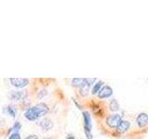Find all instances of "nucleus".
Wrapping results in <instances>:
<instances>
[{
	"label": "nucleus",
	"mask_w": 148,
	"mask_h": 139,
	"mask_svg": "<svg viewBox=\"0 0 148 139\" xmlns=\"http://www.w3.org/2000/svg\"><path fill=\"white\" fill-rule=\"evenodd\" d=\"M48 111L49 108L47 107V105L45 103H39L28 109L24 113V117L28 120L34 122V120H38L39 118L46 115L48 113Z\"/></svg>",
	"instance_id": "nucleus-1"
},
{
	"label": "nucleus",
	"mask_w": 148,
	"mask_h": 139,
	"mask_svg": "<svg viewBox=\"0 0 148 139\" xmlns=\"http://www.w3.org/2000/svg\"><path fill=\"white\" fill-rule=\"evenodd\" d=\"M83 116V122H84V131L85 134L88 139H92V133H91V130H92V122H91V116L88 111H84L82 113Z\"/></svg>",
	"instance_id": "nucleus-2"
},
{
	"label": "nucleus",
	"mask_w": 148,
	"mask_h": 139,
	"mask_svg": "<svg viewBox=\"0 0 148 139\" xmlns=\"http://www.w3.org/2000/svg\"><path fill=\"white\" fill-rule=\"evenodd\" d=\"M122 120V117L120 114H111L106 118V124L110 128H118L119 124Z\"/></svg>",
	"instance_id": "nucleus-3"
},
{
	"label": "nucleus",
	"mask_w": 148,
	"mask_h": 139,
	"mask_svg": "<svg viewBox=\"0 0 148 139\" xmlns=\"http://www.w3.org/2000/svg\"><path fill=\"white\" fill-rule=\"evenodd\" d=\"M11 85L16 88H24L29 85V79L26 78H10L9 79Z\"/></svg>",
	"instance_id": "nucleus-4"
},
{
	"label": "nucleus",
	"mask_w": 148,
	"mask_h": 139,
	"mask_svg": "<svg viewBox=\"0 0 148 139\" xmlns=\"http://www.w3.org/2000/svg\"><path fill=\"white\" fill-rule=\"evenodd\" d=\"M28 96L26 91H13L10 93V99L13 101H22Z\"/></svg>",
	"instance_id": "nucleus-5"
},
{
	"label": "nucleus",
	"mask_w": 148,
	"mask_h": 139,
	"mask_svg": "<svg viewBox=\"0 0 148 139\" xmlns=\"http://www.w3.org/2000/svg\"><path fill=\"white\" fill-rule=\"evenodd\" d=\"M39 126L44 130V131H49L53 128L54 123L52 122V120L49 118H44L40 120L39 122Z\"/></svg>",
	"instance_id": "nucleus-6"
},
{
	"label": "nucleus",
	"mask_w": 148,
	"mask_h": 139,
	"mask_svg": "<svg viewBox=\"0 0 148 139\" xmlns=\"http://www.w3.org/2000/svg\"><path fill=\"white\" fill-rule=\"evenodd\" d=\"M112 94H113L112 88L108 85H104L98 93V97L99 98H108Z\"/></svg>",
	"instance_id": "nucleus-7"
},
{
	"label": "nucleus",
	"mask_w": 148,
	"mask_h": 139,
	"mask_svg": "<svg viewBox=\"0 0 148 139\" xmlns=\"http://www.w3.org/2000/svg\"><path fill=\"white\" fill-rule=\"evenodd\" d=\"M137 124L139 125V127H145L148 124V115L146 113H140L138 115V117L136 119Z\"/></svg>",
	"instance_id": "nucleus-8"
},
{
	"label": "nucleus",
	"mask_w": 148,
	"mask_h": 139,
	"mask_svg": "<svg viewBox=\"0 0 148 139\" xmlns=\"http://www.w3.org/2000/svg\"><path fill=\"white\" fill-rule=\"evenodd\" d=\"M4 112L6 114H8V115H9L12 118H15L17 116V113H18V109H16V107L8 105V106L5 107V108H4Z\"/></svg>",
	"instance_id": "nucleus-9"
},
{
	"label": "nucleus",
	"mask_w": 148,
	"mask_h": 139,
	"mask_svg": "<svg viewBox=\"0 0 148 139\" xmlns=\"http://www.w3.org/2000/svg\"><path fill=\"white\" fill-rule=\"evenodd\" d=\"M130 125H131L130 122H128V120H122L121 122H120V123L119 124L118 128H117L118 132L120 133H123L125 132H127L128 129L130 128Z\"/></svg>",
	"instance_id": "nucleus-10"
},
{
	"label": "nucleus",
	"mask_w": 148,
	"mask_h": 139,
	"mask_svg": "<svg viewBox=\"0 0 148 139\" xmlns=\"http://www.w3.org/2000/svg\"><path fill=\"white\" fill-rule=\"evenodd\" d=\"M104 85V83L102 82V81H98V82H96L94 86H92V95H95L97 94V93H99V91L102 89V85Z\"/></svg>",
	"instance_id": "nucleus-11"
},
{
	"label": "nucleus",
	"mask_w": 148,
	"mask_h": 139,
	"mask_svg": "<svg viewBox=\"0 0 148 139\" xmlns=\"http://www.w3.org/2000/svg\"><path fill=\"white\" fill-rule=\"evenodd\" d=\"M109 108L112 111H118L119 109V102L116 100V99H113L112 101L110 102V105H109Z\"/></svg>",
	"instance_id": "nucleus-12"
},
{
	"label": "nucleus",
	"mask_w": 148,
	"mask_h": 139,
	"mask_svg": "<svg viewBox=\"0 0 148 139\" xmlns=\"http://www.w3.org/2000/svg\"><path fill=\"white\" fill-rule=\"evenodd\" d=\"M89 89H90V85H84L83 87H81V89H80V92H81V95L82 96H86L88 95V93H89Z\"/></svg>",
	"instance_id": "nucleus-13"
},
{
	"label": "nucleus",
	"mask_w": 148,
	"mask_h": 139,
	"mask_svg": "<svg viewBox=\"0 0 148 139\" xmlns=\"http://www.w3.org/2000/svg\"><path fill=\"white\" fill-rule=\"evenodd\" d=\"M21 124L18 122H15V124H14V126H13V128L11 129V130H13V133H18V131L21 130Z\"/></svg>",
	"instance_id": "nucleus-14"
},
{
	"label": "nucleus",
	"mask_w": 148,
	"mask_h": 139,
	"mask_svg": "<svg viewBox=\"0 0 148 139\" xmlns=\"http://www.w3.org/2000/svg\"><path fill=\"white\" fill-rule=\"evenodd\" d=\"M8 139H21V134L18 133H12L9 136Z\"/></svg>",
	"instance_id": "nucleus-15"
},
{
	"label": "nucleus",
	"mask_w": 148,
	"mask_h": 139,
	"mask_svg": "<svg viewBox=\"0 0 148 139\" xmlns=\"http://www.w3.org/2000/svg\"><path fill=\"white\" fill-rule=\"evenodd\" d=\"M46 95H47V91L45 90V89H43V90H41V91L38 93V97H39L40 99H42V98H43L44 96H45Z\"/></svg>",
	"instance_id": "nucleus-16"
},
{
	"label": "nucleus",
	"mask_w": 148,
	"mask_h": 139,
	"mask_svg": "<svg viewBox=\"0 0 148 139\" xmlns=\"http://www.w3.org/2000/svg\"><path fill=\"white\" fill-rule=\"evenodd\" d=\"M24 139H39V137L36 136V134H30V136H26Z\"/></svg>",
	"instance_id": "nucleus-17"
},
{
	"label": "nucleus",
	"mask_w": 148,
	"mask_h": 139,
	"mask_svg": "<svg viewBox=\"0 0 148 139\" xmlns=\"http://www.w3.org/2000/svg\"><path fill=\"white\" fill-rule=\"evenodd\" d=\"M67 139H74V137L73 136H69V137H67Z\"/></svg>",
	"instance_id": "nucleus-18"
},
{
	"label": "nucleus",
	"mask_w": 148,
	"mask_h": 139,
	"mask_svg": "<svg viewBox=\"0 0 148 139\" xmlns=\"http://www.w3.org/2000/svg\"><path fill=\"white\" fill-rule=\"evenodd\" d=\"M44 139H52V138H50V137H45Z\"/></svg>",
	"instance_id": "nucleus-19"
}]
</instances>
